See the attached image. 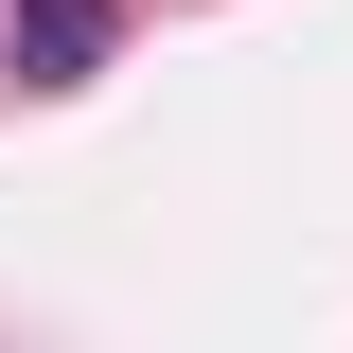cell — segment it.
<instances>
[{
    "label": "cell",
    "mask_w": 353,
    "mask_h": 353,
    "mask_svg": "<svg viewBox=\"0 0 353 353\" xmlns=\"http://www.w3.org/2000/svg\"><path fill=\"white\" fill-rule=\"evenodd\" d=\"M18 71H36V88H88V71H106V0H18Z\"/></svg>",
    "instance_id": "obj_1"
}]
</instances>
